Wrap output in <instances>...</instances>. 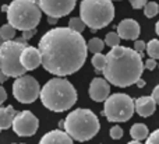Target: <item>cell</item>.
<instances>
[{"label": "cell", "instance_id": "cell-1", "mask_svg": "<svg viewBox=\"0 0 159 144\" xmlns=\"http://www.w3.org/2000/svg\"><path fill=\"white\" fill-rule=\"evenodd\" d=\"M42 66L57 77L78 72L87 60V42L71 28L57 27L49 30L39 41Z\"/></svg>", "mask_w": 159, "mask_h": 144}, {"label": "cell", "instance_id": "cell-2", "mask_svg": "<svg viewBox=\"0 0 159 144\" xmlns=\"http://www.w3.org/2000/svg\"><path fill=\"white\" fill-rule=\"evenodd\" d=\"M144 72L143 56L127 46H115L106 55L103 76L110 84L126 88L141 77Z\"/></svg>", "mask_w": 159, "mask_h": 144}, {"label": "cell", "instance_id": "cell-3", "mask_svg": "<svg viewBox=\"0 0 159 144\" xmlns=\"http://www.w3.org/2000/svg\"><path fill=\"white\" fill-rule=\"evenodd\" d=\"M45 108L53 112H64L77 102V91L69 80L55 77L43 86L39 94Z\"/></svg>", "mask_w": 159, "mask_h": 144}, {"label": "cell", "instance_id": "cell-4", "mask_svg": "<svg viewBox=\"0 0 159 144\" xmlns=\"http://www.w3.org/2000/svg\"><path fill=\"white\" fill-rule=\"evenodd\" d=\"M63 128L77 142H88L98 134L101 125L99 119L92 111L78 108L67 115L63 122Z\"/></svg>", "mask_w": 159, "mask_h": 144}, {"label": "cell", "instance_id": "cell-5", "mask_svg": "<svg viewBox=\"0 0 159 144\" xmlns=\"http://www.w3.org/2000/svg\"><path fill=\"white\" fill-rule=\"evenodd\" d=\"M80 17L92 32L105 28L115 18V6L112 0H82Z\"/></svg>", "mask_w": 159, "mask_h": 144}, {"label": "cell", "instance_id": "cell-6", "mask_svg": "<svg viewBox=\"0 0 159 144\" xmlns=\"http://www.w3.org/2000/svg\"><path fill=\"white\" fill-rule=\"evenodd\" d=\"M6 13L8 24L21 32L36 28L42 17V10L34 0H13Z\"/></svg>", "mask_w": 159, "mask_h": 144}, {"label": "cell", "instance_id": "cell-7", "mask_svg": "<svg viewBox=\"0 0 159 144\" xmlns=\"http://www.w3.org/2000/svg\"><path fill=\"white\" fill-rule=\"evenodd\" d=\"M27 41L20 38L17 41H2L0 44V67L7 77H20L27 73L21 64V53L27 48Z\"/></svg>", "mask_w": 159, "mask_h": 144}, {"label": "cell", "instance_id": "cell-8", "mask_svg": "<svg viewBox=\"0 0 159 144\" xmlns=\"http://www.w3.org/2000/svg\"><path fill=\"white\" fill-rule=\"evenodd\" d=\"M135 112L134 100L127 94H113L106 98L102 114L109 122H127Z\"/></svg>", "mask_w": 159, "mask_h": 144}, {"label": "cell", "instance_id": "cell-9", "mask_svg": "<svg viewBox=\"0 0 159 144\" xmlns=\"http://www.w3.org/2000/svg\"><path fill=\"white\" fill-rule=\"evenodd\" d=\"M41 94L39 83L31 76H20L13 84V95L18 102L31 104Z\"/></svg>", "mask_w": 159, "mask_h": 144}, {"label": "cell", "instance_id": "cell-10", "mask_svg": "<svg viewBox=\"0 0 159 144\" xmlns=\"http://www.w3.org/2000/svg\"><path fill=\"white\" fill-rule=\"evenodd\" d=\"M39 122L36 116L30 111L17 112L16 118L13 120V130L16 132L17 136L21 137H30L38 132Z\"/></svg>", "mask_w": 159, "mask_h": 144}, {"label": "cell", "instance_id": "cell-11", "mask_svg": "<svg viewBox=\"0 0 159 144\" xmlns=\"http://www.w3.org/2000/svg\"><path fill=\"white\" fill-rule=\"evenodd\" d=\"M48 17H64L75 7L77 0H34Z\"/></svg>", "mask_w": 159, "mask_h": 144}, {"label": "cell", "instance_id": "cell-12", "mask_svg": "<svg viewBox=\"0 0 159 144\" xmlns=\"http://www.w3.org/2000/svg\"><path fill=\"white\" fill-rule=\"evenodd\" d=\"M106 78L95 77L89 84V97L95 102H103L110 94V86Z\"/></svg>", "mask_w": 159, "mask_h": 144}, {"label": "cell", "instance_id": "cell-13", "mask_svg": "<svg viewBox=\"0 0 159 144\" xmlns=\"http://www.w3.org/2000/svg\"><path fill=\"white\" fill-rule=\"evenodd\" d=\"M141 32V27L135 20L133 18H126L123 21L119 22L117 25V34L121 39H131V41H135L138 39Z\"/></svg>", "mask_w": 159, "mask_h": 144}, {"label": "cell", "instance_id": "cell-14", "mask_svg": "<svg viewBox=\"0 0 159 144\" xmlns=\"http://www.w3.org/2000/svg\"><path fill=\"white\" fill-rule=\"evenodd\" d=\"M21 64L24 66V69L27 70H35L36 67H39L42 64V56L39 49L34 46H27L21 53Z\"/></svg>", "mask_w": 159, "mask_h": 144}, {"label": "cell", "instance_id": "cell-15", "mask_svg": "<svg viewBox=\"0 0 159 144\" xmlns=\"http://www.w3.org/2000/svg\"><path fill=\"white\" fill-rule=\"evenodd\" d=\"M134 106H135V112L143 118H148L151 115H154L155 109H157V102L152 97H140L134 101Z\"/></svg>", "mask_w": 159, "mask_h": 144}, {"label": "cell", "instance_id": "cell-16", "mask_svg": "<svg viewBox=\"0 0 159 144\" xmlns=\"http://www.w3.org/2000/svg\"><path fill=\"white\" fill-rule=\"evenodd\" d=\"M39 144H74L73 139L64 130H52L41 139Z\"/></svg>", "mask_w": 159, "mask_h": 144}, {"label": "cell", "instance_id": "cell-17", "mask_svg": "<svg viewBox=\"0 0 159 144\" xmlns=\"http://www.w3.org/2000/svg\"><path fill=\"white\" fill-rule=\"evenodd\" d=\"M16 115L17 111L11 105L0 108V132L3 129H8L10 126H13V120L16 118Z\"/></svg>", "mask_w": 159, "mask_h": 144}, {"label": "cell", "instance_id": "cell-18", "mask_svg": "<svg viewBox=\"0 0 159 144\" xmlns=\"http://www.w3.org/2000/svg\"><path fill=\"white\" fill-rule=\"evenodd\" d=\"M130 136L133 137V140H145L148 137V128L144 123H135V125L131 126L130 129Z\"/></svg>", "mask_w": 159, "mask_h": 144}, {"label": "cell", "instance_id": "cell-19", "mask_svg": "<svg viewBox=\"0 0 159 144\" xmlns=\"http://www.w3.org/2000/svg\"><path fill=\"white\" fill-rule=\"evenodd\" d=\"M16 28L11 24H6L0 28V39L2 41H11L16 36Z\"/></svg>", "mask_w": 159, "mask_h": 144}, {"label": "cell", "instance_id": "cell-20", "mask_svg": "<svg viewBox=\"0 0 159 144\" xmlns=\"http://www.w3.org/2000/svg\"><path fill=\"white\" fill-rule=\"evenodd\" d=\"M92 66L95 67V70H96V73H99V72H103V69H105V64H106V56L105 55H102L101 52L99 53H93V56H92Z\"/></svg>", "mask_w": 159, "mask_h": 144}, {"label": "cell", "instance_id": "cell-21", "mask_svg": "<svg viewBox=\"0 0 159 144\" xmlns=\"http://www.w3.org/2000/svg\"><path fill=\"white\" fill-rule=\"evenodd\" d=\"M147 53H148L149 58L152 59H159V39H151V41L147 44L145 48Z\"/></svg>", "mask_w": 159, "mask_h": 144}, {"label": "cell", "instance_id": "cell-22", "mask_svg": "<svg viewBox=\"0 0 159 144\" xmlns=\"http://www.w3.org/2000/svg\"><path fill=\"white\" fill-rule=\"evenodd\" d=\"M87 48H88L89 52L99 53V52H102V49L105 48V42L102 41V39H99V38H92V39H89Z\"/></svg>", "mask_w": 159, "mask_h": 144}, {"label": "cell", "instance_id": "cell-23", "mask_svg": "<svg viewBox=\"0 0 159 144\" xmlns=\"http://www.w3.org/2000/svg\"><path fill=\"white\" fill-rule=\"evenodd\" d=\"M85 27H87V25H85V22L82 21L81 17H73V18H70V21H69V28L77 31L80 34L85 30Z\"/></svg>", "mask_w": 159, "mask_h": 144}, {"label": "cell", "instance_id": "cell-24", "mask_svg": "<svg viewBox=\"0 0 159 144\" xmlns=\"http://www.w3.org/2000/svg\"><path fill=\"white\" fill-rule=\"evenodd\" d=\"M158 11H159V6L157 2H148L144 6V14H145V17H148V18L155 17L158 14Z\"/></svg>", "mask_w": 159, "mask_h": 144}, {"label": "cell", "instance_id": "cell-25", "mask_svg": "<svg viewBox=\"0 0 159 144\" xmlns=\"http://www.w3.org/2000/svg\"><path fill=\"white\" fill-rule=\"evenodd\" d=\"M120 36H119L117 32H109L106 36H105V45L110 48H115V46H119L120 44Z\"/></svg>", "mask_w": 159, "mask_h": 144}, {"label": "cell", "instance_id": "cell-26", "mask_svg": "<svg viewBox=\"0 0 159 144\" xmlns=\"http://www.w3.org/2000/svg\"><path fill=\"white\" fill-rule=\"evenodd\" d=\"M110 137H112L113 140H119L123 137V129L120 128V126H113L112 129H110Z\"/></svg>", "mask_w": 159, "mask_h": 144}, {"label": "cell", "instance_id": "cell-27", "mask_svg": "<svg viewBox=\"0 0 159 144\" xmlns=\"http://www.w3.org/2000/svg\"><path fill=\"white\" fill-rule=\"evenodd\" d=\"M145 144H159V129L154 130L151 134H149V137L147 139Z\"/></svg>", "mask_w": 159, "mask_h": 144}, {"label": "cell", "instance_id": "cell-28", "mask_svg": "<svg viewBox=\"0 0 159 144\" xmlns=\"http://www.w3.org/2000/svg\"><path fill=\"white\" fill-rule=\"evenodd\" d=\"M145 48H147V44L144 41H140V39H138V41H134V50H137L141 56H143Z\"/></svg>", "mask_w": 159, "mask_h": 144}, {"label": "cell", "instance_id": "cell-29", "mask_svg": "<svg viewBox=\"0 0 159 144\" xmlns=\"http://www.w3.org/2000/svg\"><path fill=\"white\" fill-rule=\"evenodd\" d=\"M149 0H130V4H131L133 8L138 10V8H144V6L148 3Z\"/></svg>", "mask_w": 159, "mask_h": 144}, {"label": "cell", "instance_id": "cell-30", "mask_svg": "<svg viewBox=\"0 0 159 144\" xmlns=\"http://www.w3.org/2000/svg\"><path fill=\"white\" fill-rule=\"evenodd\" d=\"M158 67V63H157V59H152V58H149L148 60L144 63V69H147V70H154V69H157Z\"/></svg>", "mask_w": 159, "mask_h": 144}, {"label": "cell", "instance_id": "cell-31", "mask_svg": "<svg viewBox=\"0 0 159 144\" xmlns=\"http://www.w3.org/2000/svg\"><path fill=\"white\" fill-rule=\"evenodd\" d=\"M36 34V28H32V30H27V31H22V35L21 38H24L25 41H28L30 38H32L34 35Z\"/></svg>", "mask_w": 159, "mask_h": 144}, {"label": "cell", "instance_id": "cell-32", "mask_svg": "<svg viewBox=\"0 0 159 144\" xmlns=\"http://www.w3.org/2000/svg\"><path fill=\"white\" fill-rule=\"evenodd\" d=\"M152 98L155 100V102H157V105H159V86H157L154 88V91H152Z\"/></svg>", "mask_w": 159, "mask_h": 144}, {"label": "cell", "instance_id": "cell-33", "mask_svg": "<svg viewBox=\"0 0 159 144\" xmlns=\"http://www.w3.org/2000/svg\"><path fill=\"white\" fill-rule=\"evenodd\" d=\"M6 100H7V92H6V90L3 88L2 86H0V105H2Z\"/></svg>", "mask_w": 159, "mask_h": 144}, {"label": "cell", "instance_id": "cell-34", "mask_svg": "<svg viewBox=\"0 0 159 144\" xmlns=\"http://www.w3.org/2000/svg\"><path fill=\"white\" fill-rule=\"evenodd\" d=\"M135 86H137L138 88H144V87H145V81H144L143 78L140 77V78H138L137 81H135Z\"/></svg>", "mask_w": 159, "mask_h": 144}, {"label": "cell", "instance_id": "cell-35", "mask_svg": "<svg viewBox=\"0 0 159 144\" xmlns=\"http://www.w3.org/2000/svg\"><path fill=\"white\" fill-rule=\"evenodd\" d=\"M7 80V76L3 73V70H2V67H0V83H4V81Z\"/></svg>", "mask_w": 159, "mask_h": 144}, {"label": "cell", "instance_id": "cell-36", "mask_svg": "<svg viewBox=\"0 0 159 144\" xmlns=\"http://www.w3.org/2000/svg\"><path fill=\"white\" fill-rule=\"evenodd\" d=\"M48 22H49V24H56V22H57V17H50L49 16V18H48Z\"/></svg>", "mask_w": 159, "mask_h": 144}, {"label": "cell", "instance_id": "cell-37", "mask_svg": "<svg viewBox=\"0 0 159 144\" xmlns=\"http://www.w3.org/2000/svg\"><path fill=\"white\" fill-rule=\"evenodd\" d=\"M155 32H157L158 35H159V21L157 22V24H155Z\"/></svg>", "mask_w": 159, "mask_h": 144}, {"label": "cell", "instance_id": "cell-38", "mask_svg": "<svg viewBox=\"0 0 159 144\" xmlns=\"http://www.w3.org/2000/svg\"><path fill=\"white\" fill-rule=\"evenodd\" d=\"M129 144H141V143L138 142V140H133V142H130Z\"/></svg>", "mask_w": 159, "mask_h": 144}, {"label": "cell", "instance_id": "cell-39", "mask_svg": "<svg viewBox=\"0 0 159 144\" xmlns=\"http://www.w3.org/2000/svg\"><path fill=\"white\" fill-rule=\"evenodd\" d=\"M7 8H8V6H7V4H4V6L2 7V10H3V11H7Z\"/></svg>", "mask_w": 159, "mask_h": 144}, {"label": "cell", "instance_id": "cell-40", "mask_svg": "<svg viewBox=\"0 0 159 144\" xmlns=\"http://www.w3.org/2000/svg\"><path fill=\"white\" fill-rule=\"evenodd\" d=\"M158 67H159V63H158Z\"/></svg>", "mask_w": 159, "mask_h": 144}]
</instances>
